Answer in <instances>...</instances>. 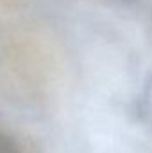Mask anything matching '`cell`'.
<instances>
[{
  "instance_id": "obj_1",
  "label": "cell",
  "mask_w": 152,
  "mask_h": 153,
  "mask_svg": "<svg viewBox=\"0 0 152 153\" xmlns=\"http://www.w3.org/2000/svg\"><path fill=\"white\" fill-rule=\"evenodd\" d=\"M0 153H22L18 141L4 130H0Z\"/></svg>"
}]
</instances>
